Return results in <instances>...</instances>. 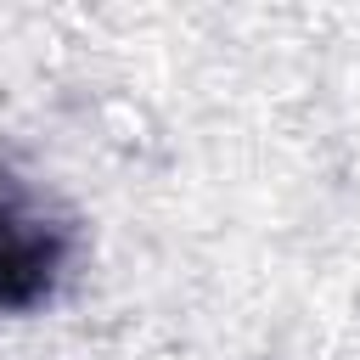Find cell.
<instances>
[{
	"instance_id": "cell-1",
	"label": "cell",
	"mask_w": 360,
	"mask_h": 360,
	"mask_svg": "<svg viewBox=\"0 0 360 360\" xmlns=\"http://www.w3.org/2000/svg\"><path fill=\"white\" fill-rule=\"evenodd\" d=\"M62 264V236L22 202L0 197V309H34Z\"/></svg>"
}]
</instances>
